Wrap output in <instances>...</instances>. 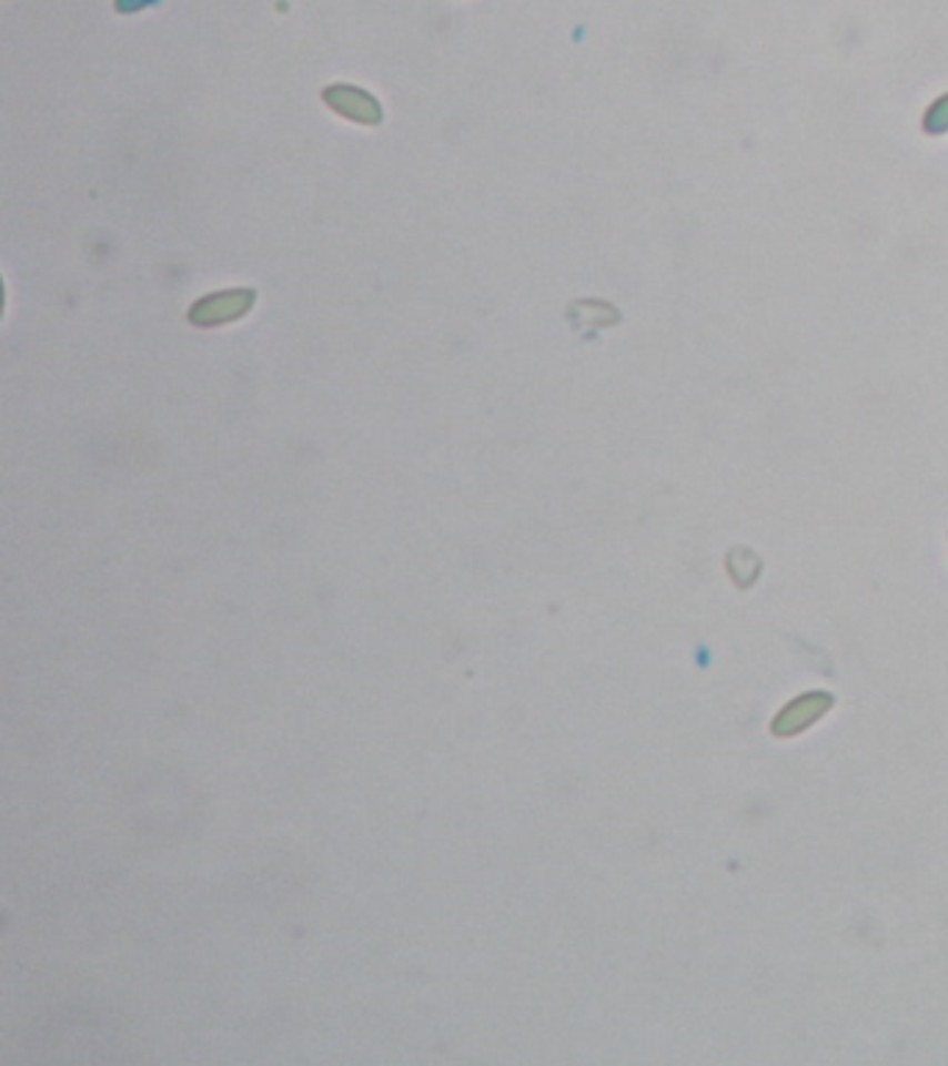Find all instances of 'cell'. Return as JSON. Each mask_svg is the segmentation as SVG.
<instances>
[{
    "instance_id": "obj_1",
    "label": "cell",
    "mask_w": 948,
    "mask_h": 1066,
    "mask_svg": "<svg viewBox=\"0 0 948 1066\" xmlns=\"http://www.w3.org/2000/svg\"><path fill=\"white\" fill-rule=\"evenodd\" d=\"M251 306H253V290L218 292V295H209L203 297L201 303H195L190 312V319L195 325L231 323V319L242 317Z\"/></svg>"
},
{
    "instance_id": "obj_2",
    "label": "cell",
    "mask_w": 948,
    "mask_h": 1066,
    "mask_svg": "<svg viewBox=\"0 0 948 1066\" xmlns=\"http://www.w3.org/2000/svg\"><path fill=\"white\" fill-rule=\"evenodd\" d=\"M829 694H804V698H798L796 703H790L776 717L774 733L776 737H796L798 731H804V728L813 725L815 720H820V717L829 711Z\"/></svg>"
},
{
    "instance_id": "obj_3",
    "label": "cell",
    "mask_w": 948,
    "mask_h": 1066,
    "mask_svg": "<svg viewBox=\"0 0 948 1066\" xmlns=\"http://www.w3.org/2000/svg\"><path fill=\"white\" fill-rule=\"evenodd\" d=\"M326 101L334 112L354 120V123H382V106L367 92L354 90V87H332V90H326Z\"/></svg>"
},
{
    "instance_id": "obj_4",
    "label": "cell",
    "mask_w": 948,
    "mask_h": 1066,
    "mask_svg": "<svg viewBox=\"0 0 948 1066\" xmlns=\"http://www.w3.org/2000/svg\"><path fill=\"white\" fill-rule=\"evenodd\" d=\"M935 118H940V120H942V125H946V129H948V98H946V101H940V103H937L935 109H931V112H929V120H935ZM942 125H940V129H942Z\"/></svg>"
}]
</instances>
